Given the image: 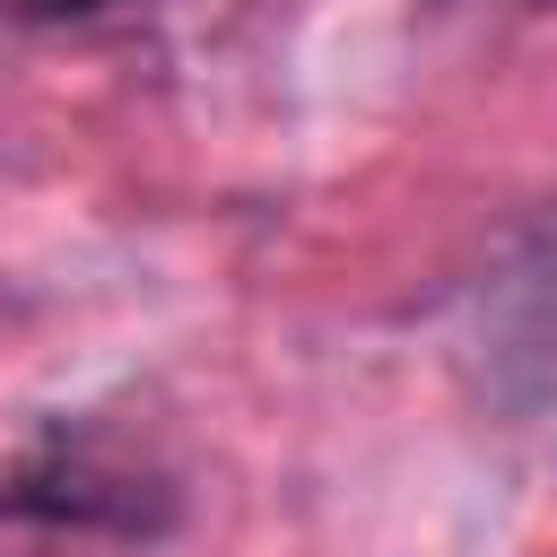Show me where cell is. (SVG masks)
Listing matches in <instances>:
<instances>
[{
	"instance_id": "1",
	"label": "cell",
	"mask_w": 557,
	"mask_h": 557,
	"mask_svg": "<svg viewBox=\"0 0 557 557\" xmlns=\"http://www.w3.org/2000/svg\"><path fill=\"white\" fill-rule=\"evenodd\" d=\"M131 479H104L96 461H44L0 487V557H61L70 540L104 531V505Z\"/></svg>"
},
{
	"instance_id": "2",
	"label": "cell",
	"mask_w": 557,
	"mask_h": 557,
	"mask_svg": "<svg viewBox=\"0 0 557 557\" xmlns=\"http://www.w3.org/2000/svg\"><path fill=\"white\" fill-rule=\"evenodd\" d=\"M35 17H87V9H104V0H26Z\"/></svg>"
}]
</instances>
